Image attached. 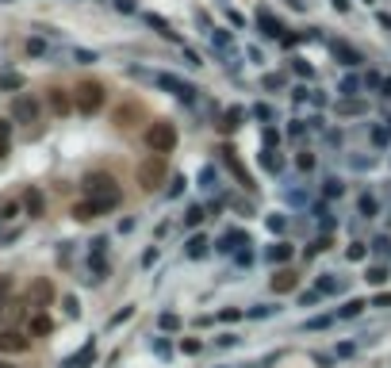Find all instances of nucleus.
Returning <instances> with one entry per match:
<instances>
[{"label": "nucleus", "instance_id": "f257e3e1", "mask_svg": "<svg viewBox=\"0 0 391 368\" xmlns=\"http://www.w3.org/2000/svg\"><path fill=\"white\" fill-rule=\"evenodd\" d=\"M84 192H89V199L100 204V211H112V207H119V199H123L119 181L107 176V173H89L84 176Z\"/></svg>", "mask_w": 391, "mask_h": 368}, {"label": "nucleus", "instance_id": "f03ea898", "mask_svg": "<svg viewBox=\"0 0 391 368\" xmlns=\"http://www.w3.org/2000/svg\"><path fill=\"white\" fill-rule=\"evenodd\" d=\"M104 100H107V92H104V84H100V81H81L73 89V107L81 115H96L100 107H104Z\"/></svg>", "mask_w": 391, "mask_h": 368}, {"label": "nucleus", "instance_id": "7ed1b4c3", "mask_svg": "<svg viewBox=\"0 0 391 368\" xmlns=\"http://www.w3.org/2000/svg\"><path fill=\"white\" fill-rule=\"evenodd\" d=\"M146 146H150V153H173L176 150V127L165 119H153L146 127Z\"/></svg>", "mask_w": 391, "mask_h": 368}, {"label": "nucleus", "instance_id": "20e7f679", "mask_svg": "<svg viewBox=\"0 0 391 368\" xmlns=\"http://www.w3.org/2000/svg\"><path fill=\"white\" fill-rule=\"evenodd\" d=\"M161 181H165V153H150V158L138 165V184H142L146 192H153Z\"/></svg>", "mask_w": 391, "mask_h": 368}, {"label": "nucleus", "instance_id": "39448f33", "mask_svg": "<svg viewBox=\"0 0 391 368\" xmlns=\"http://www.w3.org/2000/svg\"><path fill=\"white\" fill-rule=\"evenodd\" d=\"M27 303H31V307H50V303H54V284L46 280V276H35V280H31Z\"/></svg>", "mask_w": 391, "mask_h": 368}, {"label": "nucleus", "instance_id": "423d86ee", "mask_svg": "<svg viewBox=\"0 0 391 368\" xmlns=\"http://www.w3.org/2000/svg\"><path fill=\"white\" fill-rule=\"evenodd\" d=\"M153 84H158V89H169L173 96H181V100L196 96V89H192V84H184L181 77H173V73H158V77H153Z\"/></svg>", "mask_w": 391, "mask_h": 368}, {"label": "nucleus", "instance_id": "0eeeda50", "mask_svg": "<svg viewBox=\"0 0 391 368\" xmlns=\"http://www.w3.org/2000/svg\"><path fill=\"white\" fill-rule=\"evenodd\" d=\"M27 345H31V337L27 334H20V330H0V353H27Z\"/></svg>", "mask_w": 391, "mask_h": 368}, {"label": "nucleus", "instance_id": "6e6552de", "mask_svg": "<svg viewBox=\"0 0 391 368\" xmlns=\"http://www.w3.org/2000/svg\"><path fill=\"white\" fill-rule=\"evenodd\" d=\"M35 115H38V104L31 96H15V104H12V119L15 123H35Z\"/></svg>", "mask_w": 391, "mask_h": 368}, {"label": "nucleus", "instance_id": "1a4fd4ad", "mask_svg": "<svg viewBox=\"0 0 391 368\" xmlns=\"http://www.w3.org/2000/svg\"><path fill=\"white\" fill-rule=\"evenodd\" d=\"M112 119H115V127L127 130V127H135V119H146V112H142L138 104H127V107H119V112H115Z\"/></svg>", "mask_w": 391, "mask_h": 368}, {"label": "nucleus", "instance_id": "9d476101", "mask_svg": "<svg viewBox=\"0 0 391 368\" xmlns=\"http://www.w3.org/2000/svg\"><path fill=\"white\" fill-rule=\"evenodd\" d=\"M296 284H299V276L291 273V268H276V276H273V291L280 296V291H296Z\"/></svg>", "mask_w": 391, "mask_h": 368}, {"label": "nucleus", "instance_id": "9b49d317", "mask_svg": "<svg viewBox=\"0 0 391 368\" xmlns=\"http://www.w3.org/2000/svg\"><path fill=\"white\" fill-rule=\"evenodd\" d=\"M92 360H96V345H92V342H89V345H81V349H77V353H73V357H69V360H66V368H89V365H92Z\"/></svg>", "mask_w": 391, "mask_h": 368}, {"label": "nucleus", "instance_id": "f8f14e48", "mask_svg": "<svg viewBox=\"0 0 391 368\" xmlns=\"http://www.w3.org/2000/svg\"><path fill=\"white\" fill-rule=\"evenodd\" d=\"M257 23H261V31H265L268 38H280V35H284V23L273 20V12H265V8L257 12Z\"/></svg>", "mask_w": 391, "mask_h": 368}, {"label": "nucleus", "instance_id": "ddd939ff", "mask_svg": "<svg viewBox=\"0 0 391 368\" xmlns=\"http://www.w3.org/2000/svg\"><path fill=\"white\" fill-rule=\"evenodd\" d=\"M222 158H227L230 173H234V176H238V181H242V184H245V188H250V184H253V181H250V173H245V165H242V161H238V158H234V150H230V146H222Z\"/></svg>", "mask_w": 391, "mask_h": 368}, {"label": "nucleus", "instance_id": "4468645a", "mask_svg": "<svg viewBox=\"0 0 391 368\" xmlns=\"http://www.w3.org/2000/svg\"><path fill=\"white\" fill-rule=\"evenodd\" d=\"M330 50H334V58L342 61V66H360V54L353 50V46H345V43H334Z\"/></svg>", "mask_w": 391, "mask_h": 368}, {"label": "nucleus", "instance_id": "2eb2a0df", "mask_svg": "<svg viewBox=\"0 0 391 368\" xmlns=\"http://www.w3.org/2000/svg\"><path fill=\"white\" fill-rule=\"evenodd\" d=\"M250 245V234H245V230H230V234L227 238H222V242H219V253H234L238 250V245Z\"/></svg>", "mask_w": 391, "mask_h": 368}, {"label": "nucleus", "instance_id": "dca6fc26", "mask_svg": "<svg viewBox=\"0 0 391 368\" xmlns=\"http://www.w3.org/2000/svg\"><path fill=\"white\" fill-rule=\"evenodd\" d=\"M23 207L31 211V219H38V215H43V192L27 188V192H23Z\"/></svg>", "mask_w": 391, "mask_h": 368}, {"label": "nucleus", "instance_id": "f3484780", "mask_svg": "<svg viewBox=\"0 0 391 368\" xmlns=\"http://www.w3.org/2000/svg\"><path fill=\"white\" fill-rule=\"evenodd\" d=\"M265 257L273 261V265H284V261L291 257V245L288 242H276V245H268V250H265Z\"/></svg>", "mask_w": 391, "mask_h": 368}, {"label": "nucleus", "instance_id": "a211bd4d", "mask_svg": "<svg viewBox=\"0 0 391 368\" xmlns=\"http://www.w3.org/2000/svg\"><path fill=\"white\" fill-rule=\"evenodd\" d=\"M96 215H104V211H100V204H96V199H89V204H77V207H73V219H81V222L96 219Z\"/></svg>", "mask_w": 391, "mask_h": 368}, {"label": "nucleus", "instance_id": "6ab92c4d", "mask_svg": "<svg viewBox=\"0 0 391 368\" xmlns=\"http://www.w3.org/2000/svg\"><path fill=\"white\" fill-rule=\"evenodd\" d=\"M50 330H54V322L46 319L43 311H38V314H31V334H35V337H46Z\"/></svg>", "mask_w": 391, "mask_h": 368}, {"label": "nucleus", "instance_id": "aec40b11", "mask_svg": "<svg viewBox=\"0 0 391 368\" xmlns=\"http://www.w3.org/2000/svg\"><path fill=\"white\" fill-rule=\"evenodd\" d=\"M314 291H319V296H334V291H342V280H337V276H319V288H314Z\"/></svg>", "mask_w": 391, "mask_h": 368}, {"label": "nucleus", "instance_id": "412c9836", "mask_svg": "<svg viewBox=\"0 0 391 368\" xmlns=\"http://www.w3.org/2000/svg\"><path fill=\"white\" fill-rule=\"evenodd\" d=\"M242 119H245V107H230V112L222 115V130H234V127H242Z\"/></svg>", "mask_w": 391, "mask_h": 368}, {"label": "nucleus", "instance_id": "4be33fe9", "mask_svg": "<svg viewBox=\"0 0 391 368\" xmlns=\"http://www.w3.org/2000/svg\"><path fill=\"white\" fill-rule=\"evenodd\" d=\"M204 253H207V238H204V234H192V238H188V257L199 261Z\"/></svg>", "mask_w": 391, "mask_h": 368}, {"label": "nucleus", "instance_id": "5701e85b", "mask_svg": "<svg viewBox=\"0 0 391 368\" xmlns=\"http://www.w3.org/2000/svg\"><path fill=\"white\" fill-rule=\"evenodd\" d=\"M50 107H54L58 115H66V112H69V96H66L61 89H50Z\"/></svg>", "mask_w": 391, "mask_h": 368}, {"label": "nucleus", "instance_id": "b1692460", "mask_svg": "<svg viewBox=\"0 0 391 368\" xmlns=\"http://www.w3.org/2000/svg\"><path fill=\"white\" fill-rule=\"evenodd\" d=\"M365 307H368L365 299H349V303H345L342 311H337V319H357V314L365 311Z\"/></svg>", "mask_w": 391, "mask_h": 368}, {"label": "nucleus", "instance_id": "393cba45", "mask_svg": "<svg viewBox=\"0 0 391 368\" xmlns=\"http://www.w3.org/2000/svg\"><path fill=\"white\" fill-rule=\"evenodd\" d=\"M0 89H8V92L23 89V77L20 73H0Z\"/></svg>", "mask_w": 391, "mask_h": 368}, {"label": "nucleus", "instance_id": "a878e982", "mask_svg": "<svg viewBox=\"0 0 391 368\" xmlns=\"http://www.w3.org/2000/svg\"><path fill=\"white\" fill-rule=\"evenodd\" d=\"M365 280H368V284H383V280H388V268H383V265H372V268L365 273Z\"/></svg>", "mask_w": 391, "mask_h": 368}, {"label": "nucleus", "instance_id": "bb28decb", "mask_svg": "<svg viewBox=\"0 0 391 368\" xmlns=\"http://www.w3.org/2000/svg\"><path fill=\"white\" fill-rule=\"evenodd\" d=\"M345 257H349V261H365L368 257V245L365 242H353L349 250H345Z\"/></svg>", "mask_w": 391, "mask_h": 368}, {"label": "nucleus", "instance_id": "cd10ccee", "mask_svg": "<svg viewBox=\"0 0 391 368\" xmlns=\"http://www.w3.org/2000/svg\"><path fill=\"white\" fill-rule=\"evenodd\" d=\"M8 142H12V123H0V158L8 153Z\"/></svg>", "mask_w": 391, "mask_h": 368}, {"label": "nucleus", "instance_id": "c85d7f7f", "mask_svg": "<svg viewBox=\"0 0 391 368\" xmlns=\"http://www.w3.org/2000/svg\"><path fill=\"white\" fill-rule=\"evenodd\" d=\"M261 165H265L268 173H280V158H273V150H265V153H261Z\"/></svg>", "mask_w": 391, "mask_h": 368}, {"label": "nucleus", "instance_id": "c756f323", "mask_svg": "<svg viewBox=\"0 0 391 368\" xmlns=\"http://www.w3.org/2000/svg\"><path fill=\"white\" fill-rule=\"evenodd\" d=\"M268 230H273V234H284V227H288V219H284V215H268Z\"/></svg>", "mask_w": 391, "mask_h": 368}, {"label": "nucleus", "instance_id": "7c9ffc66", "mask_svg": "<svg viewBox=\"0 0 391 368\" xmlns=\"http://www.w3.org/2000/svg\"><path fill=\"white\" fill-rule=\"evenodd\" d=\"M204 215H207L204 207H192V211L184 215V222H188V227H199V222H204Z\"/></svg>", "mask_w": 391, "mask_h": 368}, {"label": "nucleus", "instance_id": "2f4dec72", "mask_svg": "<svg viewBox=\"0 0 391 368\" xmlns=\"http://www.w3.org/2000/svg\"><path fill=\"white\" fill-rule=\"evenodd\" d=\"M360 215H365V219H372V215H376V199L372 196H360Z\"/></svg>", "mask_w": 391, "mask_h": 368}, {"label": "nucleus", "instance_id": "473e14b6", "mask_svg": "<svg viewBox=\"0 0 391 368\" xmlns=\"http://www.w3.org/2000/svg\"><path fill=\"white\" fill-rule=\"evenodd\" d=\"M330 322H334V314H319V319H311V322H307V330H326Z\"/></svg>", "mask_w": 391, "mask_h": 368}, {"label": "nucleus", "instance_id": "72a5a7b5", "mask_svg": "<svg viewBox=\"0 0 391 368\" xmlns=\"http://www.w3.org/2000/svg\"><path fill=\"white\" fill-rule=\"evenodd\" d=\"M242 314H245V311H238V307H222V311H219V319H222V322H238Z\"/></svg>", "mask_w": 391, "mask_h": 368}, {"label": "nucleus", "instance_id": "f704fd0d", "mask_svg": "<svg viewBox=\"0 0 391 368\" xmlns=\"http://www.w3.org/2000/svg\"><path fill=\"white\" fill-rule=\"evenodd\" d=\"M199 349H204V345H199L196 337H188V342H181V353H188V357H196Z\"/></svg>", "mask_w": 391, "mask_h": 368}, {"label": "nucleus", "instance_id": "c9c22d12", "mask_svg": "<svg viewBox=\"0 0 391 368\" xmlns=\"http://www.w3.org/2000/svg\"><path fill=\"white\" fill-rule=\"evenodd\" d=\"M296 165L303 169V173H307V169H314V153H307V150H303V153L296 158Z\"/></svg>", "mask_w": 391, "mask_h": 368}, {"label": "nucleus", "instance_id": "e433bc0d", "mask_svg": "<svg viewBox=\"0 0 391 368\" xmlns=\"http://www.w3.org/2000/svg\"><path fill=\"white\" fill-rule=\"evenodd\" d=\"M81 307H77V296H66V319H77Z\"/></svg>", "mask_w": 391, "mask_h": 368}, {"label": "nucleus", "instance_id": "4c0bfd02", "mask_svg": "<svg viewBox=\"0 0 391 368\" xmlns=\"http://www.w3.org/2000/svg\"><path fill=\"white\" fill-rule=\"evenodd\" d=\"M181 326V314H161V330H176Z\"/></svg>", "mask_w": 391, "mask_h": 368}, {"label": "nucleus", "instance_id": "58836bf2", "mask_svg": "<svg viewBox=\"0 0 391 368\" xmlns=\"http://www.w3.org/2000/svg\"><path fill=\"white\" fill-rule=\"evenodd\" d=\"M342 112H345V115H357V112H365V104H360V100H345Z\"/></svg>", "mask_w": 391, "mask_h": 368}, {"label": "nucleus", "instance_id": "ea45409f", "mask_svg": "<svg viewBox=\"0 0 391 368\" xmlns=\"http://www.w3.org/2000/svg\"><path fill=\"white\" fill-rule=\"evenodd\" d=\"M276 307H268V303H261V307H253L250 311V319H268V314H273Z\"/></svg>", "mask_w": 391, "mask_h": 368}, {"label": "nucleus", "instance_id": "a19ab883", "mask_svg": "<svg viewBox=\"0 0 391 368\" xmlns=\"http://www.w3.org/2000/svg\"><path fill=\"white\" fill-rule=\"evenodd\" d=\"M357 89H360V84H357V77H349V81H342V92H345V96H357Z\"/></svg>", "mask_w": 391, "mask_h": 368}, {"label": "nucleus", "instance_id": "79ce46f5", "mask_svg": "<svg viewBox=\"0 0 391 368\" xmlns=\"http://www.w3.org/2000/svg\"><path fill=\"white\" fill-rule=\"evenodd\" d=\"M130 314H135V307H123V311H119V314H112V326H119V322H127V319H130Z\"/></svg>", "mask_w": 391, "mask_h": 368}, {"label": "nucleus", "instance_id": "37998d69", "mask_svg": "<svg viewBox=\"0 0 391 368\" xmlns=\"http://www.w3.org/2000/svg\"><path fill=\"white\" fill-rule=\"evenodd\" d=\"M368 307H391V291H380V296H376Z\"/></svg>", "mask_w": 391, "mask_h": 368}, {"label": "nucleus", "instance_id": "c03bdc74", "mask_svg": "<svg viewBox=\"0 0 391 368\" xmlns=\"http://www.w3.org/2000/svg\"><path fill=\"white\" fill-rule=\"evenodd\" d=\"M253 115H257V119H273V107H268V104H257V107H253Z\"/></svg>", "mask_w": 391, "mask_h": 368}, {"label": "nucleus", "instance_id": "a18cd8bd", "mask_svg": "<svg viewBox=\"0 0 391 368\" xmlns=\"http://www.w3.org/2000/svg\"><path fill=\"white\" fill-rule=\"evenodd\" d=\"M326 196H342V181H334V176H330V181H326Z\"/></svg>", "mask_w": 391, "mask_h": 368}, {"label": "nucleus", "instance_id": "49530a36", "mask_svg": "<svg viewBox=\"0 0 391 368\" xmlns=\"http://www.w3.org/2000/svg\"><path fill=\"white\" fill-rule=\"evenodd\" d=\"M273 142H280V135L273 127H265V150H273Z\"/></svg>", "mask_w": 391, "mask_h": 368}, {"label": "nucleus", "instance_id": "de8ad7c7", "mask_svg": "<svg viewBox=\"0 0 391 368\" xmlns=\"http://www.w3.org/2000/svg\"><path fill=\"white\" fill-rule=\"evenodd\" d=\"M319 299H322V296H319V291H303V296H299V303H303V307H307V303H319Z\"/></svg>", "mask_w": 391, "mask_h": 368}, {"label": "nucleus", "instance_id": "09e8293b", "mask_svg": "<svg viewBox=\"0 0 391 368\" xmlns=\"http://www.w3.org/2000/svg\"><path fill=\"white\" fill-rule=\"evenodd\" d=\"M199 181H204V188H211V181H215V169H211V165H207V169H204V173H199Z\"/></svg>", "mask_w": 391, "mask_h": 368}, {"label": "nucleus", "instance_id": "8fccbe9b", "mask_svg": "<svg viewBox=\"0 0 391 368\" xmlns=\"http://www.w3.org/2000/svg\"><path fill=\"white\" fill-rule=\"evenodd\" d=\"M153 353H158V357H169V342H161V337H158V342H153Z\"/></svg>", "mask_w": 391, "mask_h": 368}, {"label": "nucleus", "instance_id": "3c124183", "mask_svg": "<svg viewBox=\"0 0 391 368\" xmlns=\"http://www.w3.org/2000/svg\"><path fill=\"white\" fill-rule=\"evenodd\" d=\"M153 261H158V250H146V253H142V265H146V268H150V265H153Z\"/></svg>", "mask_w": 391, "mask_h": 368}, {"label": "nucleus", "instance_id": "603ef678", "mask_svg": "<svg viewBox=\"0 0 391 368\" xmlns=\"http://www.w3.org/2000/svg\"><path fill=\"white\" fill-rule=\"evenodd\" d=\"M8 288H12V280H8V276H0V299L8 296Z\"/></svg>", "mask_w": 391, "mask_h": 368}, {"label": "nucleus", "instance_id": "864d4df0", "mask_svg": "<svg viewBox=\"0 0 391 368\" xmlns=\"http://www.w3.org/2000/svg\"><path fill=\"white\" fill-rule=\"evenodd\" d=\"M334 8H337V12H345V8H349V0H334Z\"/></svg>", "mask_w": 391, "mask_h": 368}, {"label": "nucleus", "instance_id": "5fc2aeb1", "mask_svg": "<svg viewBox=\"0 0 391 368\" xmlns=\"http://www.w3.org/2000/svg\"><path fill=\"white\" fill-rule=\"evenodd\" d=\"M0 368H15V365H8V360H0Z\"/></svg>", "mask_w": 391, "mask_h": 368}, {"label": "nucleus", "instance_id": "6e6d98bb", "mask_svg": "<svg viewBox=\"0 0 391 368\" xmlns=\"http://www.w3.org/2000/svg\"><path fill=\"white\" fill-rule=\"evenodd\" d=\"M0 4H8V0H0Z\"/></svg>", "mask_w": 391, "mask_h": 368}, {"label": "nucleus", "instance_id": "4d7b16f0", "mask_svg": "<svg viewBox=\"0 0 391 368\" xmlns=\"http://www.w3.org/2000/svg\"><path fill=\"white\" fill-rule=\"evenodd\" d=\"M0 222H4V219H0Z\"/></svg>", "mask_w": 391, "mask_h": 368}]
</instances>
